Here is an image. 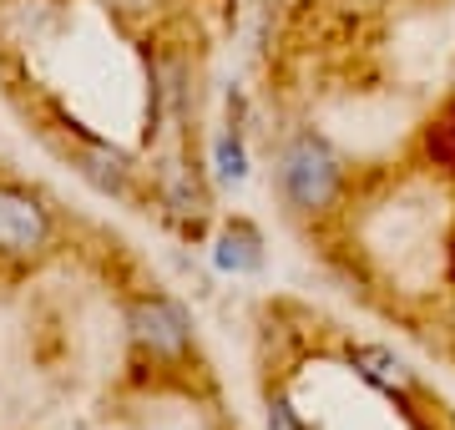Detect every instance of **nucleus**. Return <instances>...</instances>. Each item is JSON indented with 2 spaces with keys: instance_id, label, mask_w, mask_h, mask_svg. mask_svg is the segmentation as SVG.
Returning <instances> with one entry per match:
<instances>
[{
  "instance_id": "f257e3e1",
  "label": "nucleus",
  "mask_w": 455,
  "mask_h": 430,
  "mask_svg": "<svg viewBox=\"0 0 455 430\" xmlns=\"http://www.w3.org/2000/svg\"><path fill=\"white\" fill-rule=\"evenodd\" d=\"M278 182H283V198L299 208V213H324L334 193H339V157L329 147L324 137L314 132H299L283 152V167H278Z\"/></svg>"
},
{
  "instance_id": "7ed1b4c3",
  "label": "nucleus",
  "mask_w": 455,
  "mask_h": 430,
  "mask_svg": "<svg viewBox=\"0 0 455 430\" xmlns=\"http://www.w3.org/2000/svg\"><path fill=\"white\" fill-rule=\"evenodd\" d=\"M127 330H132V339H137L147 354H157V360H178V354H188V345H193L188 315H182L172 299H163V294L132 299Z\"/></svg>"
},
{
  "instance_id": "0eeeda50",
  "label": "nucleus",
  "mask_w": 455,
  "mask_h": 430,
  "mask_svg": "<svg viewBox=\"0 0 455 430\" xmlns=\"http://www.w3.org/2000/svg\"><path fill=\"white\" fill-rule=\"evenodd\" d=\"M268 430H304L299 415L289 410V400H274V405H268Z\"/></svg>"
},
{
  "instance_id": "20e7f679",
  "label": "nucleus",
  "mask_w": 455,
  "mask_h": 430,
  "mask_svg": "<svg viewBox=\"0 0 455 430\" xmlns=\"http://www.w3.org/2000/svg\"><path fill=\"white\" fill-rule=\"evenodd\" d=\"M76 167L97 182L101 193H122V187H127V157H122V152H112L107 142H97V137H82Z\"/></svg>"
},
{
  "instance_id": "f03ea898",
  "label": "nucleus",
  "mask_w": 455,
  "mask_h": 430,
  "mask_svg": "<svg viewBox=\"0 0 455 430\" xmlns=\"http://www.w3.org/2000/svg\"><path fill=\"white\" fill-rule=\"evenodd\" d=\"M51 243V213L46 203L16 187V182H0V259H31Z\"/></svg>"
},
{
  "instance_id": "39448f33",
  "label": "nucleus",
  "mask_w": 455,
  "mask_h": 430,
  "mask_svg": "<svg viewBox=\"0 0 455 430\" xmlns=\"http://www.w3.org/2000/svg\"><path fill=\"white\" fill-rule=\"evenodd\" d=\"M355 370L364 375L370 385H379V390H410L415 385V375L405 370V360L400 354H390V349H355Z\"/></svg>"
},
{
  "instance_id": "423d86ee",
  "label": "nucleus",
  "mask_w": 455,
  "mask_h": 430,
  "mask_svg": "<svg viewBox=\"0 0 455 430\" xmlns=\"http://www.w3.org/2000/svg\"><path fill=\"white\" fill-rule=\"evenodd\" d=\"M259 233L248 228V223H233L223 228L218 238V268H233V274H243V268H259Z\"/></svg>"
},
{
  "instance_id": "6e6552de",
  "label": "nucleus",
  "mask_w": 455,
  "mask_h": 430,
  "mask_svg": "<svg viewBox=\"0 0 455 430\" xmlns=\"http://www.w3.org/2000/svg\"><path fill=\"white\" fill-rule=\"evenodd\" d=\"M218 163H223V178H243V152H238V142H223V147H218Z\"/></svg>"
}]
</instances>
